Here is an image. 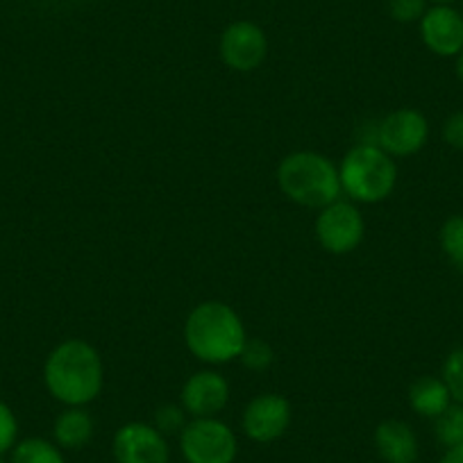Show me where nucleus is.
Masks as SVG:
<instances>
[{"label":"nucleus","instance_id":"10","mask_svg":"<svg viewBox=\"0 0 463 463\" xmlns=\"http://www.w3.org/2000/svg\"><path fill=\"white\" fill-rule=\"evenodd\" d=\"M243 431L255 443H273L287 434L291 425V404L278 393H261L246 407L241 418Z\"/></svg>","mask_w":463,"mask_h":463},{"label":"nucleus","instance_id":"17","mask_svg":"<svg viewBox=\"0 0 463 463\" xmlns=\"http://www.w3.org/2000/svg\"><path fill=\"white\" fill-rule=\"evenodd\" d=\"M434 422L436 439L443 448L463 443V404H449Z\"/></svg>","mask_w":463,"mask_h":463},{"label":"nucleus","instance_id":"3","mask_svg":"<svg viewBox=\"0 0 463 463\" xmlns=\"http://www.w3.org/2000/svg\"><path fill=\"white\" fill-rule=\"evenodd\" d=\"M278 184L293 203L309 209H323L341 195L338 168L325 155L300 150L282 159L278 168Z\"/></svg>","mask_w":463,"mask_h":463},{"label":"nucleus","instance_id":"24","mask_svg":"<svg viewBox=\"0 0 463 463\" xmlns=\"http://www.w3.org/2000/svg\"><path fill=\"white\" fill-rule=\"evenodd\" d=\"M443 137L452 148L463 150V111H457L445 121Z\"/></svg>","mask_w":463,"mask_h":463},{"label":"nucleus","instance_id":"25","mask_svg":"<svg viewBox=\"0 0 463 463\" xmlns=\"http://www.w3.org/2000/svg\"><path fill=\"white\" fill-rule=\"evenodd\" d=\"M439 463H463V443L445 448V454L440 457Z\"/></svg>","mask_w":463,"mask_h":463},{"label":"nucleus","instance_id":"19","mask_svg":"<svg viewBox=\"0 0 463 463\" xmlns=\"http://www.w3.org/2000/svg\"><path fill=\"white\" fill-rule=\"evenodd\" d=\"M443 382L448 384L454 402L463 404V347L448 354L443 364Z\"/></svg>","mask_w":463,"mask_h":463},{"label":"nucleus","instance_id":"27","mask_svg":"<svg viewBox=\"0 0 463 463\" xmlns=\"http://www.w3.org/2000/svg\"><path fill=\"white\" fill-rule=\"evenodd\" d=\"M431 3H436V5H449L454 0H431Z\"/></svg>","mask_w":463,"mask_h":463},{"label":"nucleus","instance_id":"16","mask_svg":"<svg viewBox=\"0 0 463 463\" xmlns=\"http://www.w3.org/2000/svg\"><path fill=\"white\" fill-rule=\"evenodd\" d=\"M10 454V463H66L60 445L39 436L19 440Z\"/></svg>","mask_w":463,"mask_h":463},{"label":"nucleus","instance_id":"22","mask_svg":"<svg viewBox=\"0 0 463 463\" xmlns=\"http://www.w3.org/2000/svg\"><path fill=\"white\" fill-rule=\"evenodd\" d=\"M427 3L430 0H389V14L398 24H413L425 16Z\"/></svg>","mask_w":463,"mask_h":463},{"label":"nucleus","instance_id":"9","mask_svg":"<svg viewBox=\"0 0 463 463\" xmlns=\"http://www.w3.org/2000/svg\"><path fill=\"white\" fill-rule=\"evenodd\" d=\"M269 55V37L252 21H237L221 34V57L227 69L248 73L264 64Z\"/></svg>","mask_w":463,"mask_h":463},{"label":"nucleus","instance_id":"2","mask_svg":"<svg viewBox=\"0 0 463 463\" xmlns=\"http://www.w3.org/2000/svg\"><path fill=\"white\" fill-rule=\"evenodd\" d=\"M184 341L194 357L204 364H225L237 359L246 345V327L225 302H203L189 314Z\"/></svg>","mask_w":463,"mask_h":463},{"label":"nucleus","instance_id":"15","mask_svg":"<svg viewBox=\"0 0 463 463\" xmlns=\"http://www.w3.org/2000/svg\"><path fill=\"white\" fill-rule=\"evenodd\" d=\"M93 418L82 407H69L57 416L52 425V436L61 449H80L93 439Z\"/></svg>","mask_w":463,"mask_h":463},{"label":"nucleus","instance_id":"5","mask_svg":"<svg viewBox=\"0 0 463 463\" xmlns=\"http://www.w3.org/2000/svg\"><path fill=\"white\" fill-rule=\"evenodd\" d=\"M180 452L186 463H234L239 440L218 418H194L180 431Z\"/></svg>","mask_w":463,"mask_h":463},{"label":"nucleus","instance_id":"11","mask_svg":"<svg viewBox=\"0 0 463 463\" xmlns=\"http://www.w3.org/2000/svg\"><path fill=\"white\" fill-rule=\"evenodd\" d=\"M420 37L434 55L457 57L463 51V14L449 5L430 7L420 19Z\"/></svg>","mask_w":463,"mask_h":463},{"label":"nucleus","instance_id":"20","mask_svg":"<svg viewBox=\"0 0 463 463\" xmlns=\"http://www.w3.org/2000/svg\"><path fill=\"white\" fill-rule=\"evenodd\" d=\"M239 359L243 362V366L250 368V371H264L273 364V350L266 341L261 338H248L246 345H243Z\"/></svg>","mask_w":463,"mask_h":463},{"label":"nucleus","instance_id":"12","mask_svg":"<svg viewBox=\"0 0 463 463\" xmlns=\"http://www.w3.org/2000/svg\"><path fill=\"white\" fill-rule=\"evenodd\" d=\"M230 402V384L213 371L195 373L182 389V409L194 418H216Z\"/></svg>","mask_w":463,"mask_h":463},{"label":"nucleus","instance_id":"1","mask_svg":"<svg viewBox=\"0 0 463 463\" xmlns=\"http://www.w3.org/2000/svg\"><path fill=\"white\" fill-rule=\"evenodd\" d=\"M43 382L66 407H84L100 395L105 382L100 354L87 341L71 338L57 345L43 366Z\"/></svg>","mask_w":463,"mask_h":463},{"label":"nucleus","instance_id":"14","mask_svg":"<svg viewBox=\"0 0 463 463\" xmlns=\"http://www.w3.org/2000/svg\"><path fill=\"white\" fill-rule=\"evenodd\" d=\"M409 404L418 416L436 420L452 404V395L443 377L422 375L409 386Z\"/></svg>","mask_w":463,"mask_h":463},{"label":"nucleus","instance_id":"28","mask_svg":"<svg viewBox=\"0 0 463 463\" xmlns=\"http://www.w3.org/2000/svg\"><path fill=\"white\" fill-rule=\"evenodd\" d=\"M0 463H10L5 457H0Z\"/></svg>","mask_w":463,"mask_h":463},{"label":"nucleus","instance_id":"23","mask_svg":"<svg viewBox=\"0 0 463 463\" xmlns=\"http://www.w3.org/2000/svg\"><path fill=\"white\" fill-rule=\"evenodd\" d=\"M184 409L175 407V404H166V407H159L157 413H155V427L162 431L164 436L166 434H177L186 427L184 420Z\"/></svg>","mask_w":463,"mask_h":463},{"label":"nucleus","instance_id":"21","mask_svg":"<svg viewBox=\"0 0 463 463\" xmlns=\"http://www.w3.org/2000/svg\"><path fill=\"white\" fill-rule=\"evenodd\" d=\"M16 439H19V420L5 402H0V457L12 452V448L19 443Z\"/></svg>","mask_w":463,"mask_h":463},{"label":"nucleus","instance_id":"4","mask_svg":"<svg viewBox=\"0 0 463 463\" xmlns=\"http://www.w3.org/2000/svg\"><path fill=\"white\" fill-rule=\"evenodd\" d=\"M341 189L357 203H382L389 198L398 182L393 157L375 144L354 146L338 168Z\"/></svg>","mask_w":463,"mask_h":463},{"label":"nucleus","instance_id":"13","mask_svg":"<svg viewBox=\"0 0 463 463\" xmlns=\"http://www.w3.org/2000/svg\"><path fill=\"white\" fill-rule=\"evenodd\" d=\"M375 448L384 463H416L418 439L404 420H384L375 430Z\"/></svg>","mask_w":463,"mask_h":463},{"label":"nucleus","instance_id":"7","mask_svg":"<svg viewBox=\"0 0 463 463\" xmlns=\"http://www.w3.org/2000/svg\"><path fill=\"white\" fill-rule=\"evenodd\" d=\"M116 463H168L171 448L166 436L148 422H128L118 427L111 440Z\"/></svg>","mask_w":463,"mask_h":463},{"label":"nucleus","instance_id":"18","mask_svg":"<svg viewBox=\"0 0 463 463\" xmlns=\"http://www.w3.org/2000/svg\"><path fill=\"white\" fill-rule=\"evenodd\" d=\"M440 248L452 264L463 269V216L448 218L440 227Z\"/></svg>","mask_w":463,"mask_h":463},{"label":"nucleus","instance_id":"26","mask_svg":"<svg viewBox=\"0 0 463 463\" xmlns=\"http://www.w3.org/2000/svg\"><path fill=\"white\" fill-rule=\"evenodd\" d=\"M457 75H458V80L463 82V51L457 55Z\"/></svg>","mask_w":463,"mask_h":463},{"label":"nucleus","instance_id":"6","mask_svg":"<svg viewBox=\"0 0 463 463\" xmlns=\"http://www.w3.org/2000/svg\"><path fill=\"white\" fill-rule=\"evenodd\" d=\"M364 216L353 203L334 200L332 204L320 209L316 218V237L318 243L332 255H347L362 243Z\"/></svg>","mask_w":463,"mask_h":463},{"label":"nucleus","instance_id":"8","mask_svg":"<svg viewBox=\"0 0 463 463\" xmlns=\"http://www.w3.org/2000/svg\"><path fill=\"white\" fill-rule=\"evenodd\" d=\"M430 137V123L418 109L391 111L377 126L375 146H380L391 157L416 155Z\"/></svg>","mask_w":463,"mask_h":463},{"label":"nucleus","instance_id":"29","mask_svg":"<svg viewBox=\"0 0 463 463\" xmlns=\"http://www.w3.org/2000/svg\"><path fill=\"white\" fill-rule=\"evenodd\" d=\"M461 14H463V10H461Z\"/></svg>","mask_w":463,"mask_h":463}]
</instances>
